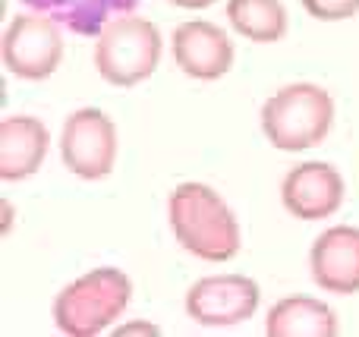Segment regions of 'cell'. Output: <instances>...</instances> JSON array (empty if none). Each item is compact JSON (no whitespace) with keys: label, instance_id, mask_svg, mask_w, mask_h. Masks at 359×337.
<instances>
[{"label":"cell","instance_id":"ba28073f","mask_svg":"<svg viewBox=\"0 0 359 337\" xmlns=\"http://www.w3.org/2000/svg\"><path fill=\"white\" fill-rule=\"evenodd\" d=\"M344 183L341 170L325 161H303L290 167L280 183V202L297 221H322L341 212L344 205Z\"/></svg>","mask_w":359,"mask_h":337},{"label":"cell","instance_id":"2e32d148","mask_svg":"<svg viewBox=\"0 0 359 337\" xmlns=\"http://www.w3.org/2000/svg\"><path fill=\"white\" fill-rule=\"evenodd\" d=\"M114 334H149V337H158L161 334V328L151 325V322H126V325H117L114 328Z\"/></svg>","mask_w":359,"mask_h":337},{"label":"cell","instance_id":"9a60e30c","mask_svg":"<svg viewBox=\"0 0 359 337\" xmlns=\"http://www.w3.org/2000/svg\"><path fill=\"white\" fill-rule=\"evenodd\" d=\"M303 10L318 22H344L359 13V0H303Z\"/></svg>","mask_w":359,"mask_h":337},{"label":"cell","instance_id":"30bf717a","mask_svg":"<svg viewBox=\"0 0 359 337\" xmlns=\"http://www.w3.org/2000/svg\"><path fill=\"white\" fill-rule=\"evenodd\" d=\"M309 275L325 294H359V227L337 224L318 233L309 249Z\"/></svg>","mask_w":359,"mask_h":337},{"label":"cell","instance_id":"4fadbf2b","mask_svg":"<svg viewBox=\"0 0 359 337\" xmlns=\"http://www.w3.org/2000/svg\"><path fill=\"white\" fill-rule=\"evenodd\" d=\"M29 10L57 19L73 35H98L114 16L133 13L139 0H22Z\"/></svg>","mask_w":359,"mask_h":337},{"label":"cell","instance_id":"ac0fdd59","mask_svg":"<svg viewBox=\"0 0 359 337\" xmlns=\"http://www.w3.org/2000/svg\"><path fill=\"white\" fill-rule=\"evenodd\" d=\"M10 218H13V205L4 202V233H10Z\"/></svg>","mask_w":359,"mask_h":337},{"label":"cell","instance_id":"5bb4252c","mask_svg":"<svg viewBox=\"0 0 359 337\" xmlns=\"http://www.w3.org/2000/svg\"><path fill=\"white\" fill-rule=\"evenodd\" d=\"M227 22L255 44H278L287 35V10L280 0H227Z\"/></svg>","mask_w":359,"mask_h":337},{"label":"cell","instance_id":"277c9868","mask_svg":"<svg viewBox=\"0 0 359 337\" xmlns=\"http://www.w3.org/2000/svg\"><path fill=\"white\" fill-rule=\"evenodd\" d=\"M164 54V38L151 19L136 10L114 16L95 35V67L101 79L117 88H133L158 69Z\"/></svg>","mask_w":359,"mask_h":337},{"label":"cell","instance_id":"7a4b0ae2","mask_svg":"<svg viewBox=\"0 0 359 337\" xmlns=\"http://www.w3.org/2000/svg\"><path fill=\"white\" fill-rule=\"evenodd\" d=\"M259 123L268 145L278 151L316 149L334 126V98L316 82H293L262 104Z\"/></svg>","mask_w":359,"mask_h":337},{"label":"cell","instance_id":"7c38bea8","mask_svg":"<svg viewBox=\"0 0 359 337\" xmlns=\"http://www.w3.org/2000/svg\"><path fill=\"white\" fill-rule=\"evenodd\" d=\"M268 337H334L341 334L337 315L328 303L312 296H284L268 309Z\"/></svg>","mask_w":359,"mask_h":337},{"label":"cell","instance_id":"8fae6325","mask_svg":"<svg viewBox=\"0 0 359 337\" xmlns=\"http://www.w3.org/2000/svg\"><path fill=\"white\" fill-rule=\"evenodd\" d=\"M50 149V132L32 114H13L0 120V177L6 183L38 174Z\"/></svg>","mask_w":359,"mask_h":337},{"label":"cell","instance_id":"9c48e42d","mask_svg":"<svg viewBox=\"0 0 359 337\" xmlns=\"http://www.w3.org/2000/svg\"><path fill=\"white\" fill-rule=\"evenodd\" d=\"M170 54L174 63L189 79L215 82L233 67V41L221 25L208 19H186L170 35Z\"/></svg>","mask_w":359,"mask_h":337},{"label":"cell","instance_id":"8992f818","mask_svg":"<svg viewBox=\"0 0 359 337\" xmlns=\"http://www.w3.org/2000/svg\"><path fill=\"white\" fill-rule=\"evenodd\" d=\"M117 123L101 107H79L60 132V161L82 180H104L117 167Z\"/></svg>","mask_w":359,"mask_h":337},{"label":"cell","instance_id":"52a82bcc","mask_svg":"<svg viewBox=\"0 0 359 337\" xmlns=\"http://www.w3.org/2000/svg\"><path fill=\"white\" fill-rule=\"evenodd\" d=\"M262 290L246 275H208L186 290L183 309L196 325L230 328L259 312Z\"/></svg>","mask_w":359,"mask_h":337},{"label":"cell","instance_id":"5b68a950","mask_svg":"<svg viewBox=\"0 0 359 337\" xmlns=\"http://www.w3.org/2000/svg\"><path fill=\"white\" fill-rule=\"evenodd\" d=\"M63 25L44 13H19L6 22L0 38V57L6 73L25 82H41L54 76L63 63Z\"/></svg>","mask_w":359,"mask_h":337},{"label":"cell","instance_id":"e0dca14e","mask_svg":"<svg viewBox=\"0 0 359 337\" xmlns=\"http://www.w3.org/2000/svg\"><path fill=\"white\" fill-rule=\"evenodd\" d=\"M174 6L180 10H208V6H215L217 0H170Z\"/></svg>","mask_w":359,"mask_h":337},{"label":"cell","instance_id":"3957f363","mask_svg":"<svg viewBox=\"0 0 359 337\" xmlns=\"http://www.w3.org/2000/svg\"><path fill=\"white\" fill-rule=\"evenodd\" d=\"M133 300V281L120 268L101 265L57 294L54 325L69 337H95L114 325Z\"/></svg>","mask_w":359,"mask_h":337},{"label":"cell","instance_id":"6da1fadb","mask_svg":"<svg viewBox=\"0 0 359 337\" xmlns=\"http://www.w3.org/2000/svg\"><path fill=\"white\" fill-rule=\"evenodd\" d=\"M168 221L177 243L202 262H230L243 246L236 214L208 183H180L168 199Z\"/></svg>","mask_w":359,"mask_h":337}]
</instances>
